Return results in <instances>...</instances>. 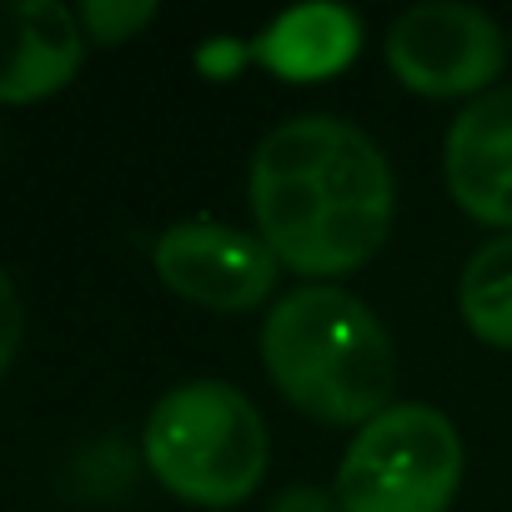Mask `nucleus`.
<instances>
[{
    "label": "nucleus",
    "instance_id": "obj_1",
    "mask_svg": "<svg viewBox=\"0 0 512 512\" xmlns=\"http://www.w3.org/2000/svg\"><path fill=\"white\" fill-rule=\"evenodd\" d=\"M246 196L256 236L307 282L362 272L397 221L387 151L342 116H292L267 131L251 151Z\"/></svg>",
    "mask_w": 512,
    "mask_h": 512
},
{
    "label": "nucleus",
    "instance_id": "obj_2",
    "mask_svg": "<svg viewBox=\"0 0 512 512\" xmlns=\"http://www.w3.org/2000/svg\"><path fill=\"white\" fill-rule=\"evenodd\" d=\"M262 367L282 402L322 427L357 432L397 402V342L387 322L337 282H302L272 302Z\"/></svg>",
    "mask_w": 512,
    "mask_h": 512
},
{
    "label": "nucleus",
    "instance_id": "obj_3",
    "mask_svg": "<svg viewBox=\"0 0 512 512\" xmlns=\"http://www.w3.org/2000/svg\"><path fill=\"white\" fill-rule=\"evenodd\" d=\"M141 457L171 497L221 512L267 482L272 437L241 387L196 377L156 397L141 427Z\"/></svg>",
    "mask_w": 512,
    "mask_h": 512
},
{
    "label": "nucleus",
    "instance_id": "obj_4",
    "mask_svg": "<svg viewBox=\"0 0 512 512\" xmlns=\"http://www.w3.org/2000/svg\"><path fill=\"white\" fill-rule=\"evenodd\" d=\"M467 472L462 432L427 402H392L352 432L332 497L342 512H447Z\"/></svg>",
    "mask_w": 512,
    "mask_h": 512
},
{
    "label": "nucleus",
    "instance_id": "obj_5",
    "mask_svg": "<svg viewBox=\"0 0 512 512\" xmlns=\"http://www.w3.org/2000/svg\"><path fill=\"white\" fill-rule=\"evenodd\" d=\"M382 51L397 86H407L412 96L477 101L497 91L512 46L487 11L462 6V0H427L392 21Z\"/></svg>",
    "mask_w": 512,
    "mask_h": 512
},
{
    "label": "nucleus",
    "instance_id": "obj_6",
    "mask_svg": "<svg viewBox=\"0 0 512 512\" xmlns=\"http://www.w3.org/2000/svg\"><path fill=\"white\" fill-rule=\"evenodd\" d=\"M151 267L166 282V292H176L191 307L226 312V317L262 307L277 292V272H282V262L262 236L246 226H226V221L166 226L151 246Z\"/></svg>",
    "mask_w": 512,
    "mask_h": 512
},
{
    "label": "nucleus",
    "instance_id": "obj_7",
    "mask_svg": "<svg viewBox=\"0 0 512 512\" xmlns=\"http://www.w3.org/2000/svg\"><path fill=\"white\" fill-rule=\"evenodd\" d=\"M442 181L462 216L512 231V86H497L457 111L442 141Z\"/></svg>",
    "mask_w": 512,
    "mask_h": 512
},
{
    "label": "nucleus",
    "instance_id": "obj_8",
    "mask_svg": "<svg viewBox=\"0 0 512 512\" xmlns=\"http://www.w3.org/2000/svg\"><path fill=\"white\" fill-rule=\"evenodd\" d=\"M86 46L76 11L61 0H0V101L31 106L66 91Z\"/></svg>",
    "mask_w": 512,
    "mask_h": 512
},
{
    "label": "nucleus",
    "instance_id": "obj_9",
    "mask_svg": "<svg viewBox=\"0 0 512 512\" xmlns=\"http://www.w3.org/2000/svg\"><path fill=\"white\" fill-rule=\"evenodd\" d=\"M357 56H362V16L347 6H332V0L282 11L251 41V61L267 66L277 81H292V86L332 81Z\"/></svg>",
    "mask_w": 512,
    "mask_h": 512
},
{
    "label": "nucleus",
    "instance_id": "obj_10",
    "mask_svg": "<svg viewBox=\"0 0 512 512\" xmlns=\"http://www.w3.org/2000/svg\"><path fill=\"white\" fill-rule=\"evenodd\" d=\"M462 327L497 352H512V231L482 241L457 277Z\"/></svg>",
    "mask_w": 512,
    "mask_h": 512
},
{
    "label": "nucleus",
    "instance_id": "obj_11",
    "mask_svg": "<svg viewBox=\"0 0 512 512\" xmlns=\"http://www.w3.org/2000/svg\"><path fill=\"white\" fill-rule=\"evenodd\" d=\"M86 41L96 46H121L131 36H141L151 21H156V6L151 0H86V6L76 11Z\"/></svg>",
    "mask_w": 512,
    "mask_h": 512
},
{
    "label": "nucleus",
    "instance_id": "obj_12",
    "mask_svg": "<svg viewBox=\"0 0 512 512\" xmlns=\"http://www.w3.org/2000/svg\"><path fill=\"white\" fill-rule=\"evenodd\" d=\"M21 337H26V307H21V292H16L11 272L0 267V372L16 362Z\"/></svg>",
    "mask_w": 512,
    "mask_h": 512
},
{
    "label": "nucleus",
    "instance_id": "obj_13",
    "mask_svg": "<svg viewBox=\"0 0 512 512\" xmlns=\"http://www.w3.org/2000/svg\"><path fill=\"white\" fill-rule=\"evenodd\" d=\"M267 512H342V507H337L332 492H322V487H312V482H292V487H282V492L272 497Z\"/></svg>",
    "mask_w": 512,
    "mask_h": 512
},
{
    "label": "nucleus",
    "instance_id": "obj_14",
    "mask_svg": "<svg viewBox=\"0 0 512 512\" xmlns=\"http://www.w3.org/2000/svg\"><path fill=\"white\" fill-rule=\"evenodd\" d=\"M507 46H512V36H507Z\"/></svg>",
    "mask_w": 512,
    "mask_h": 512
}]
</instances>
